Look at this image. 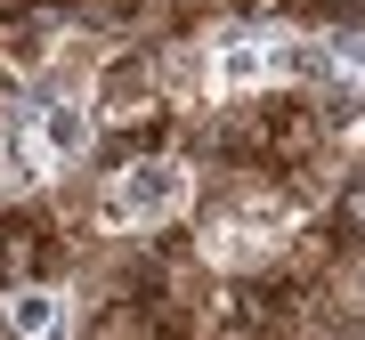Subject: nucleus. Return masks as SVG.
Here are the masks:
<instances>
[{"label":"nucleus","mask_w":365,"mask_h":340,"mask_svg":"<svg viewBox=\"0 0 365 340\" xmlns=\"http://www.w3.org/2000/svg\"><path fill=\"white\" fill-rule=\"evenodd\" d=\"M333 65V41L325 25H276V90H325Z\"/></svg>","instance_id":"nucleus-5"},{"label":"nucleus","mask_w":365,"mask_h":340,"mask_svg":"<svg viewBox=\"0 0 365 340\" xmlns=\"http://www.w3.org/2000/svg\"><path fill=\"white\" fill-rule=\"evenodd\" d=\"M211 97H252L276 81V25H252V16H211Z\"/></svg>","instance_id":"nucleus-1"},{"label":"nucleus","mask_w":365,"mask_h":340,"mask_svg":"<svg viewBox=\"0 0 365 340\" xmlns=\"http://www.w3.org/2000/svg\"><path fill=\"white\" fill-rule=\"evenodd\" d=\"M81 292H66L57 275H16L9 292H0V332H16V340H57V332H73L81 324Z\"/></svg>","instance_id":"nucleus-4"},{"label":"nucleus","mask_w":365,"mask_h":340,"mask_svg":"<svg viewBox=\"0 0 365 340\" xmlns=\"http://www.w3.org/2000/svg\"><path fill=\"white\" fill-rule=\"evenodd\" d=\"M57 170L41 162V146H33V130H25V105H16L9 122H0V203H25V195H41Z\"/></svg>","instance_id":"nucleus-6"},{"label":"nucleus","mask_w":365,"mask_h":340,"mask_svg":"<svg viewBox=\"0 0 365 340\" xmlns=\"http://www.w3.org/2000/svg\"><path fill=\"white\" fill-rule=\"evenodd\" d=\"M25 130H33V146H41L49 170H90L106 122H98L90 97H41V105H25Z\"/></svg>","instance_id":"nucleus-3"},{"label":"nucleus","mask_w":365,"mask_h":340,"mask_svg":"<svg viewBox=\"0 0 365 340\" xmlns=\"http://www.w3.org/2000/svg\"><path fill=\"white\" fill-rule=\"evenodd\" d=\"M155 97H163V81H155V49H146V41H106V49H98V73H90V105H98V122L146 114Z\"/></svg>","instance_id":"nucleus-2"}]
</instances>
